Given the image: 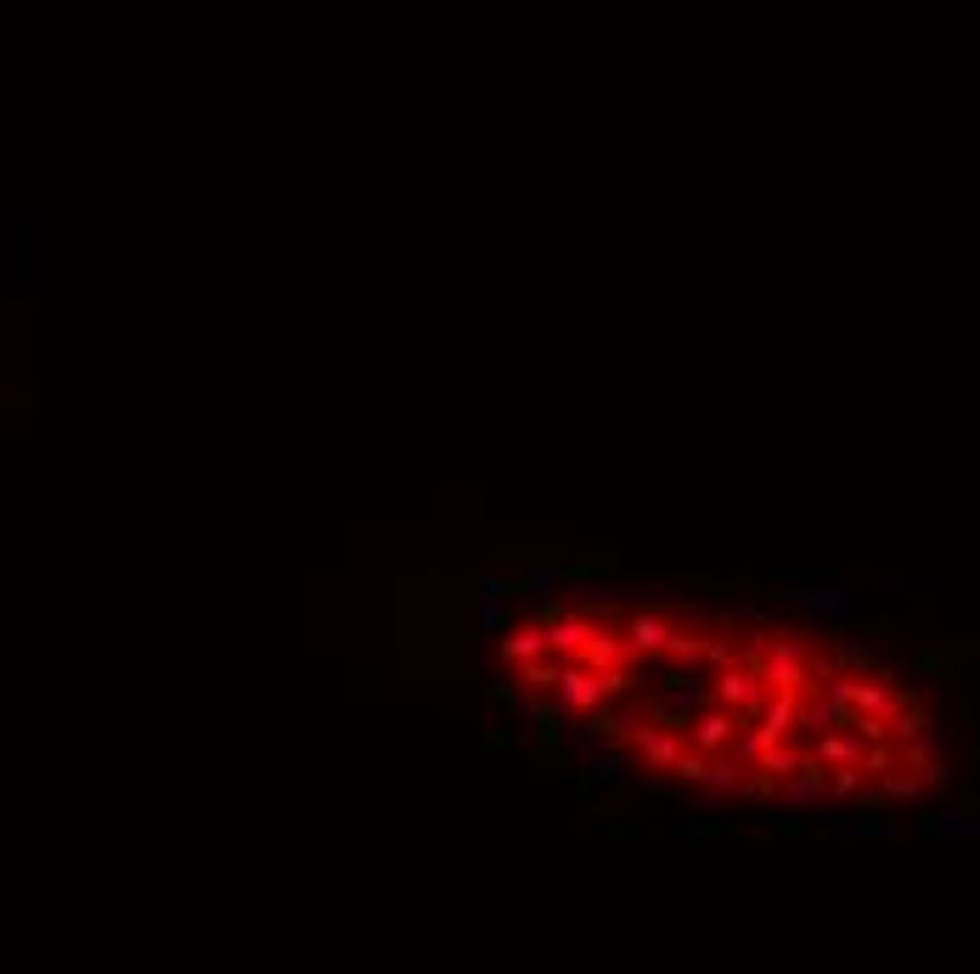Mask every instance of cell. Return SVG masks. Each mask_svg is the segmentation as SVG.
I'll return each instance as SVG.
<instances>
[{"label": "cell", "mask_w": 980, "mask_h": 974, "mask_svg": "<svg viewBox=\"0 0 980 974\" xmlns=\"http://www.w3.org/2000/svg\"><path fill=\"white\" fill-rule=\"evenodd\" d=\"M705 688H710V704H727L738 722H756L761 716V704L772 699V688L756 676V665H715L710 676H705Z\"/></svg>", "instance_id": "cell-1"}, {"label": "cell", "mask_w": 980, "mask_h": 974, "mask_svg": "<svg viewBox=\"0 0 980 974\" xmlns=\"http://www.w3.org/2000/svg\"><path fill=\"white\" fill-rule=\"evenodd\" d=\"M800 665H806V637L800 631H767L761 654H756V676L777 693H800Z\"/></svg>", "instance_id": "cell-2"}, {"label": "cell", "mask_w": 980, "mask_h": 974, "mask_svg": "<svg viewBox=\"0 0 980 974\" xmlns=\"http://www.w3.org/2000/svg\"><path fill=\"white\" fill-rule=\"evenodd\" d=\"M682 743H688V738H682V727H676V722H665V716H653V710H648V716L632 727L626 750L642 761V772H653V777H671V761L682 755Z\"/></svg>", "instance_id": "cell-3"}, {"label": "cell", "mask_w": 980, "mask_h": 974, "mask_svg": "<svg viewBox=\"0 0 980 974\" xmlns=\"http://www.w3.org/2000/svg\"><path fill=\"white\" fill-rule=\"evenodd\" d=\"M552 699H559L569 716H592V710L609 699L603 670H586L580 659H559V676H552Z\"/></svg>", "instance_id": "cell-4"}, {"label": "cell", "mask_w": 980, "mask_h": 974, "mask_svg": "<svg viewBox=\"0 0 980 974\" xmlns=\"http://www.w3.org/2000/svg\"><path fill=\"white\" fill-rule=\"evenodd\" d=\"M733 732H738V716L727 704H705V710H694V716L682 722V738H688L694 750H705V755H722L733 743Z\"/></svg>", "instance_id": "cell-5"}, {"label": "cell", "mask_w": 980, "mask_h": 974, "mask_svg": "<svg viewBox=\"0 0 980 974\" xmlns=\"http://www.w3.org/2000/svg\"><path fill=\"white\" fill-rule=\"evenodd\" d=\"M671 614H660V608H637V614H626V626H620V637H626V648H632V659H648V654H665V637H671Z\"/></svg>", "instance_id": "cell-6"}, {"label": "cell", "mask_w": 980, "mask_h": 974, "mask_svg": "<svg viewBox=\"0 0 980 974\" xmlns=\"http://www.w3.org/2000/svg\"><path fill=\"white\" fill-rule=\"evenodd\" d=\"M586 755H592V766H586V777H575L580 794H586V789H614L620 777H626V761H632V750H626L620 738H598Z\"/></svg>", "instance_id": "cell-7"}, {"label": "cell", "mask_w": 980, "mask_h": 974, "mask_svg": "<svg viewBox=\"0 0 980 974\" xmlns=\"http://www.w3.org/2000/svg\"><path fill=\"white\" fill-rule=\"evenodd\" d=\"M749 784H756V772L738 766L727 750H722V755H710V761H705V777H699V789H705V794H715V800H744V794H749Z\"/></svg>", "instance_id": "cell-8"}, {"label": "cell", "mask_w": 980, "mask_h": 974, "mask_svg": "<svg viewBox=\"0 0 980 974\" xmlns=\"http://www.w3.org/2000/svg\"><path fill=\"white\" fill-rule=\"evenodd\" d=\"M586 670H609V665H626L632 659V648H626V637L620 631H609V626H598L592 637L580 642V654H575Z\"/></svg>", "instance_id": "cell-9"}, {"label": "cell", "mask_w": 980, "mask_h": 974, "mask_svg": "<svg viewBox=\"0 0 980 974\" xmlns=\"http://www.w3.org/2000/svg\"><path fill=\"white\" fill-rule=\"evenodd\" d=\"M497 654H502V665L541 659V654H547V637H541V626H536V620H525V626H513V631L497 642Z\"/></svg>", "instance_id": "cell-10"}, {"label": "cell", "mask_w": 980, "mask_h": 974, "mask_svg": "<svg viewBox=\"0 0 980 974\" xmlns=\"http://www.w3.org/2000/svg\"><path fill=\"white\" fill-rule=\"evenodd\" d=\"M507 597H513V580H502V575H485V580H479V626H485L490 637L507 626V620H502V603H507Z\"/></svg>", "instance_id": "cell-11"}, {"label": "cell", "mask_w": 980, "mask_h": 974, "mask_svg": "<svg viewBox=\"0 0 980 974\" xmlns=\"http://www.w3.org/2000/svg\"><path fill=\"white\" fill-rule=\"evenodd\" d=\"M756 727H761L767 738H795V693H777V688H772V699L761 704Z\"/></svg>", "instance_id": "cell-12"}, {"label": "cell", "mask_w": 980, "mask_h": 974, "mask_svg": "<svg viewBox=\"0 0 980 974\" xmlns=\"http://www.w3.org/2000/svg\"><path fill=\"white\" fill-rule=\"evenodd\" d=\"M834 659H840V670H873V665H879L873 648H868L857 631H834Z\"/></svg>", "instance_id": "cell-13"}, {"label": "cell", "mask_w": 980, "mask_h": 974, "mask_svg": "<svg viewBox=\"0 0 980 974\" xmlns=\"http://www.w3.org/2000/svg\"><path fill=\"white\" fill-rule=\"evenodd\" d=\"M507 676H518L530 693H552V676H559V659L541 654V659H525V665H507Z\"/></svg>", "instance_id": "cell-14"}, {"label": "cell", "mask_w": 980, "mask_h": 974, "mask_svg": "<svg viewBox=\"0 0 980 974\" xmlns=\"http://www.w3.org/2000/svg\"><path fill=\"white\" fill-rule=\"evenodd\" d=\"M614 564H620V558H614V546H603V552H586L580 564L559 569V580H603V575H609Z\"/></svg>", "instance_id": "cell-15"}, {"label": "cell", "mask_w": 980, "mask_h": 974, "mask_svg": "<svg viewBox=\"0 0 980 974\" xmlns=\"http://www.w3.org/2000/svg\"><path fill=\"white\" fill-rule=\"evenodd\" d=\"M485 704H490V710H513V704H518V688H513L507 676L490 681V688H485Z\"/></svg>", "instance_id": "cell-16"}, {"label": "cell", "mask_w": 980, "mask_h": 974, "mask_svg": "<svg viewBox=\"0 0 980 974\" xmlns=\"http://www.w3.org/2000/svg\"><path fill=\"white\" fill-rule=\"evenodd\" d=\"M559 587V569H530L525 580H513V592H552Z\"/></svg>", "instance_id": "cell-17"}, {"label": "cell", "mask_w": 980, "mask_h": 974, "mask_svg": "<svg viewBox=\"0 0 980 974\" xmlns=\"http://www.w3.org/2000/svg\"><path fill=\"white\" fill-rule=\"evenodd\" d=\"M485 743H490V755H502V750H513V727H497V732H490Z\"/></svg>", "instance_id": "cell-18"}, {"label": "cell", "mask_w": 980, "mask_h": 974, "mask_svg": "<svg viewBox=\"0 0 980 974\" xmlns=\"http://www.w3.org/2000/svg\"><path fill=\"white\" fill-rule=\"evenodd\" d=\"M722 834V823H694V828H682V839H715Z\"/></svg>", "instance_id": "cell-19"}, {"label": "cell", "mask_w": 980, "mask_h": 974, "mask_svg": "<svg viewBox=\"0 0 980 974\" xmlns=\"http://www.w3.org/2000/svg\"><path fill=\"white\" fill-rule=\"evenodd\" d=\"M912 676H941V659H935V654H919V659H912Z\"/></svg>", "instance_id": "cell-20"}, {"label": "cell", "mask_w": 980, "mask_h": 974, "mask_svg": "<svg viewBox=\"0 0 980 974\" xmlns=\"http://www.w3.org/2000/svg\"><path fill=\"white\" fill-rule=\"evenodd\" d=\"M637 587H665V569H637Z\"/></svg>", "instance_id": "cell-21"}, {"label": "cell", "mask_w": 980, "mask_h": 974, "mask_svg": "<svg viewBox=\"0 0 980 974\" xmlns=\"http://www.w3.org/2000/svg\"><path fill=\"white\" fill-rule=\"evenodd\" d=\"M598 839H637V828H626V823H609Z\"/></svg>", "instance_id": "cell-22"}]
</instances>
